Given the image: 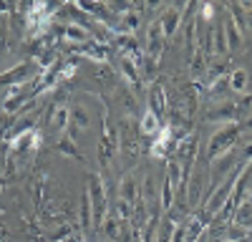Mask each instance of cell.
I'll return each mask as SVG.
<instances>
[{
    "label": "cell",
    "instance_id": "7c38bea8",
    "mask_svg": "<svg viewBox=\"0 0 252 242\" xmlns=\"http://www.w3.org/2000/svg\"><path fill=\"white\" fill-rule=\"evenodd\" d=\"M73 124H76V126H81V129H86V126H89V114L83 111L81 106L73 111Z\"/></svg>",
    "mask_w": 252,
    "mask_h": 242
},
{
    "label": "cell",
    "instance_id": "8fae6325",
    "mask_svg": "<svg viewBox=\"0 0 252 242\" xmlns=\"http://www.w3.org/2000/svg\"><path fill=\"white\" fill-rule=\"evenodd\" d=\"M227 33H229V46H240V28L235 20H227Z\"/></svg>",
    "mask_w": 252,
    "mask_h": 242
},
{
    "label": "cell",
    "instance_id": "7a4b0ae2",
    "mask_svg": "<svg viewBox=\"0 0 252 242\" xmlns=\"http://www.w3.org/2000/svg\"><path fill=\"white\" fill-rule=\"evenodd\" d=\"M237 134H240V129H237L235 124L220 129V131L212 136V144H209V159H215V156H220V154H227V149L232 147V141L237 139Z\"/></svg>",
    "mask_w": 252,
    "mask_h": 242
},
{
    "label": "cell",
    "instance_id": "9a60e30c",
    "mask_svg": "<svg viewBox=\"0 0 252 242\" xmlns=\"http://www.w3.org/2000/svg\"><path fill=\"white\" fill-rule=\"evenodd\" d=\"M124 23H126V26H129V30H134V28H136V23H139V18H136L134 13H129V15H126V18H124Z\"/></svg>",
    "mask_w": 252,
    "mask_h": 242
},
{
    "label": "cell",
    "instance_id": "ac0fdd59",
    "mask_svg": "<svg viewBox=\"0 0 252 242\" xmlns=\"http://www.w3.org/2000/svg\"><path fill=\"white\" fill-rule=\"evenodd\" d=\"M0 240H3V235H0Z\"/></svg>",
    "mask_w": 252,
    "mask_h": 242
},
{
    "label": "cell",
    "instance_id": "30bf717a",
    "mask_svg": "<svg viewBox=\"0 0 252 242\" xmlns=\"http://www.w3.org/2000/svg\"><path fill=\"white\" fill-rule=\"evenodd\" d=\"M66 38L73 40V43H81V40L89 38V33H86V28H81V26H76V23H68V26H66Z\"/></svg>",
    "mask_w": 252,
    "mask_h": 242
},
{
    "label": "cell",
    "instance_id": "3957f363",
    "mask_svg": "<svg viewBox=\"0 0 252 242\" xmlns=\"http://www.w3.org/2000/svg\"><path fill=\"white\" fill-rule=\"evenodd\" d=\"M169 144H172V129H169V126H161V131H159L157 141L152 144L149 154H152L154 159H164V156H166V149H169Z\"/></svg>",
    "mask_w": 252,
    "mask_h": 242
},
{
    "label": "cell",
    "instance_id": "5bb4252c",
    "mask_svg": "<svg viewBox=\"0 0 252 242\" xmlns=\"http://www.w3.org/2000/svg\"><path fill=\"white\" fill-rule=\"evenodd\" d=\"M124 73L129 76L131 84H136V71H134V66H131V60H124Z\"/></svg>",
    "mask_w": 252,
    "mask_h": 242
},
{
    "label": "cell",
    "instance_id": "e0dca14e",
    "mask_svg": "<svg viewBox=\"0 0 252 242\" xmlns=\"http://www.w3.org/2000/svg\"><path fill=\"white\" fill-rule=\"evenodd\" d=\"M172 242H182V230H177V232H174V240H172Z\"/></svg>",
    "mask_w": 252,
    "mask_h": 242
},
{
    "label": "cell",
    "instance_id": "6da1fadb",
    "mask_svg": "<svg viewBox=\"0 0 252 242\" xmlns=\"http://www.w3.org/2000/svg\"><path fill=\"white\" fill-rule=\"evenodd\" d=\"M89 182H91L89 199L94 202V210H96L94 222H96V225H101L103 217H106V192H103V184H101V177H98V174H91Z\"/></svg>",
    "mask_w": 252,
    "mask_h": 242
},
{
    "label": "cell",
    "instance_id": "277c9868",
    "mask_svg": "<svg viewBox=\"0 0 252 242\" xmlns=\"http://www.w3.org/2000/svg\"><path fill=\"white\" fill-rule=\"evenodd\" d=\"M179 8H166V13H164V18H161V33L164 35H172L174 30H177V26H179Z\"/></svg>",
    "mask_w": 252,
    "mask_h": 242
},
{
    "label": "cell",
    "instance_id": "5b68a950",
    "mask_svg": "<svg viewBox=\"0 0 252 242\" xmlns=\"http://www.w3.org/2000/svg\"><path fill=\"white\" fill-rule=\"evenodd\" d=\"M51 124H53V129H66V126L71 124V111H68V106H66V104H58V106H53Z\"/></svg>",
    "mask_w": 252,
    "mask_h": 242
},
{
    "label": "cell",
    "instance_id": "ba28073f",
    "mask_svg": "<svg viewBox=\"0 0 252 242\" xmlns=\"http://www.w3.org/2000/svg\"><path fill=\"white\" fill-rule=\"evenodd\" d=\"M121 199L129 202V205L136 199V184H134L131 177H124V179H121Z\"/></svg>",
    "mask_w": 252,
    "mask_h": 242
},
{
    "label": "cell",
    "instance_id": "2e32d148",
    "mask_svg": "<svg viewBox=\"0 0 252 242\" xmlns=\"http://www.w3.org/2000/svg\"><path fill=\"white\" fill-rule=\"evenodd\" d=\"M202 18H204V20L212 18V5H209V3H207V5H202Z\"/></svg>",
    "mask_w": 252,
    "mask_h": 242
},
{
    "label": "cell",
    "instance_id": "8992f818",
    "mask_svg": "<svg viewBox=\"0 0 252 242\" xmlns=\"http://www.w3.org/2000/svg\"><path fill=\"white\" fill-rule=\"evenodd\" d=\"M141 131H144V134H149V136L161 131V126H159V116H157L152 109H146L144 116H141Z\"/></svg>",
    "mask_w": 252,
    "mask_h": 242
},
{
    "label": "cell",
    "instance_id": "52a82bcc",
    "mask_svg": "<svg viewBox=\"0 0 252 242\" xmlns=\"http://www.w3.org/2000/svg\"><path fill=\"white\" fill-rule=\"evenodd\" d=\"M28 71H31V63H23V66L13 68L10 73H3V76H0V81H5V84H13V86H18V84H20V78H23Z\"/></svg>",
    "mask_w": 252,
    "mask_h": 242
},
{
    "label": "cell",
    "instance_id": "4fadbf2b",
    "mask_svg": "<svg viewBox=\"0 0 252 242\" xmlns=\"http://www.w3.org/2000/svg\"><path fill=\"white\" fill-rule=\"evenodd\" d=\"M58 151L68 154V156H78V151L73 149V141H71V139H61V141H58Z\"/></svg>",
    "mask_w": 252,
    "mask_h": 242
},
{
    "label": "cell",
    "instance_id": "9c48e42d",
    "mask_svg": "<svg viewBox=\"0 0 252 242\" xmlns=\"http://www.w3.org/2000/svg\"><path fill=\"white\" fill-rule=\"evenodd\" d=\"M245 84H247V71L245 68H237L232 71V76H229V86H232V91H245Z\"/></svg>",
    "mask_w": 252,
    "mask_h": 242
}]
</instances>
